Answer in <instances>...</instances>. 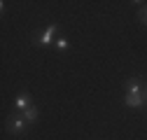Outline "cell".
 I'll list each match as a JSON object with an SVG mask.
<instances>
[{"label":"cell","mask_w":147,"mask_h":140,"mask_svg":"<svg viewBox=\"0 0 147 140\" xmlns=\"http://www.w3.org/2000/svg\"><path fill=\"white\" fill-rule=\"evenodd\" d=\"M26 124H28V121L21 114H14L12 112V117H7V121H5V129H7L9 135H24L26 133Z\"/></svg>","instance_id":"1"},{"label":"cell","mask_w":147,"mask_h":140,"mask_svg":"<svg viewBox=\"0 0 147 140\" xmlns=\"http://www.w3.org/2000/svg\"><path fill=\"white\" fill-rule=\"evenodd\" d=\"M124 91L126 96H145V82L140 77H128L124 82Z\"/></svg>","instance_id":"2"},{"label":"cell","mask_w":147,"mask_h":140,"mask_svg":"<svg viewBox=\"0 0 147 140\" xmlns=\"http://www.w3.org/2000/svg\"><path fill=\"white\" fill-rule=\"evenodd\" d=\"M56 33H59V26H56V24H51V26L40 35V38H35L33 42L38 44V47H49L51 42H56Z\"/></svg>","instance_id":"3"},{"label":"cell","mask_w":147,"mask_h":140,"mask_svg":"<svg viewBox=\"0 0 147 140\" xmlns=\"http://www.w3.org/2000/svg\"><path fill=\"white\" fill-rule=\"evenodd\" d=\"M26 108H30V94L28 91H21L19 96L14 98V103H12V112L14 114H21Z\"/></svg>","instance_id":"4"},{"label":"cell","mask_w":147,"mask_h":140,"mask_svg":"<svg viewBox=\"0 0 147 140\" xmlns=\"http://www.w3.org/2000/svg\"><path fill=\"white\" fill-rule=\"evenodd\" d=\"M124 105L126 108H142V105H147V98L145 96H124Z\"/></svg>","instance_id":"5"},{"label":"cell","mask_w":147,"mask_h":140,"mask_svg":"<svg viewBox=\"0 0 147 140\" xmlns=\"http://www.w3.org/2000/svg\"><path fill=\"white\" fill-rule=\"evenodd\" d=\"M21 117H24L26 121H35V119H38V108H35V105H30V108H26V110L21 112Z\"/></svg>","instance_id":"6"},{"label":"cell","mask_w":147,"mask_h":140,"mask_svg":"<svg viewBox=\"0 0 147 140\" xmlns=\"http://www.w3.org/2000/svg\"><path fill=\"white\" fill-rule=\"evenodd\" d=\"M54 44H56V49H61V51H65V49L70 47V42H68L65 38H56V42H54Z\"/></svg>","instance_id":"7"},{"label":"cell","mask_w":147,"mask_h":140,"mask_svg":"<svg viewBox=\"0 0 147 140\" xmlns=\"http://www.w3.org/2000/svg\"><path fill=\"white\" fill-rule=\"evenodd\" d=\"M138 19H140V21L147 26V5H142V7L138 9Z\"/></svg>","instance_id":"8"},{"label":"cell","mask_w":147,"mask_h":140,"mask_svg":"<svg viewBox=\"0 0 147 140\" xmlns=\"http://www.w3.org/2000/svg\"><path fill=\"white\" fill-rule=\"evenodd\" d=\"M145 98H147V82H145Z\"/></svg>","instance_id":"9"}]
</instances>
